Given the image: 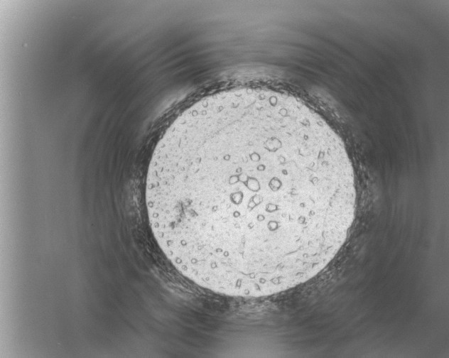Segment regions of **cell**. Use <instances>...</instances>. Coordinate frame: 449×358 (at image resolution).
<instances>
[{
  "instance_id": "cell-1",
  "label": "cell",
  "mask_w": 449,
  "mask_h": 358,
  "mask_svg": "<svg viewBox=\"0 0 449 358\" xmlns=\"http://www.w3.org/2000/svg\"><path fill=\"white\" fill-rule=\"evenodd\" d=\"M150 225L184 276L215 293L261 297L320 272L353 223V167L315 111L276 91L202 99L158 143Z\"/></svg>"
}]
</instances>
